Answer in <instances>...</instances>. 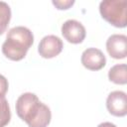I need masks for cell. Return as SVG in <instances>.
I'll return each instance as SVG.
<instances>
[{"label": "cell", "mask_w": 127, "mask_h": 127, "mask_svg": "<svg viewBox=\"0 0 127 127\" xmlns=\"http://www.w3.org/2000/svg\"><path fill=\"white\" fill-rule=\"evenodd\" d=\"M11 19V8L4 2L0 1V36L6 31Z\"/></svg>", "instance_id": "obj_10"}, {"label": "cell", "mask_w": 127, "mask_h": 127, "mask_svg": "<svg viewBox=\"0 0 127 127\" xmlns=\"http://www.w3.org/2000/svg\"><path fill=\"white\" fill-rule=\"evenodd\" d=\"M101 17L116 28L127 26V1L126 0H104L99 4Z\"/></svg>", "instance_id": "obj_3"}, {"label": "cell", "mask_w": 127, "mask_h": 127, "mask_svg": "<svg viewBox=\"0 0 127 127\" xmlns=\"http://www.w3.org/2000/svg\"><path fill=\"white\" fill-rule=\"evenodd\" d=\"M63 48V41L58 36L48 35L41 40L38 46V53L44 59H53L62 53Z\"/></svg>", "instance_id": "obj_5"}, {"label": "cell", "mask_w": 127, "mask_h": 127, "mask_svg": "<svg viewBox=\"0 0 127 127\" xmlns=\"http://www.w3.org/2000/svg\"><path fill=\"white\" fill-rule=\"evenodd\" d=\"M62 35L64 38L71 44H80L83 42L86 36V31L84 26L73 19L66 20L62 25Z\"/></svg>", "instance_id": "obj_4"}, {"label": "cell", "mask_w": 127, "mask_h": 127, "mask_svg": "<svg viewBox=\"0 0 127 127\" xmlns=\"http://www.w3.org/2000/svg\"><path fill=\"white\" fill-rule=\"evenodd\" d=\"M8 87H9V83L7 78L0 74V96H5L7 91H8Z\"/></svg>", "instance_id": "obj_13"}, {"label": "cell", "mask_w": 127, "mask_h": 127, "mask_svg": "<svg viewBox=\"0 0 127 127\" xmlns=\"http://www.w3.org/2000/svg\"><path fill=\"white\" fill-rule=\"evenodd\" d=\"M16 113L29 127H47L52 119L51 109L32 92H25L18 97Z\"/></svg>", "instance_id": "obj_1"}, {"label": "cell", "mask_w": 127, "mask_h": 127, "mask_svg": "<svg viewBox=\"0 0 127 127\" xmlns=\"http://www.w3.org/2000/svg\"><path fill=\"white\" fill-rule=\"evenodd\" d=\"M34 43V35L30 29L17 26L9 30L6 40L2 45L3 55L11 61L23 60Z\"/></svg>", "instance_id": "obj_2"}, {"label": "cell", "mask_w": 127, "mask_h": 127, "mask_svg": "<svg viewBox=\"0 0 127 127\" xmlns=\"http://www.w3.org/2000/svg\"><path fill=\"white\" fill-rule=\"evenodd\" d=\"M106 108L108 112L117 117H123L127 114V95L124 91L115 90L108 94L106 99Z\"/></svg>", "instance_id": "obj_6"}, {"label": "cell", "mask_w": 127, "mask_h": 127, "mask_svg": "<svg viewBox=\"0 0 127 127\" xmlns=\"http://www.w3.org/2000/svg\"><path fill=\"white\" fill-rule=\"evenodd\" d=\"M106 50L115 60L125 59L127 56V37L122 34L111 35L106 41Z\"/></svg>", "instance_id": "obj_8"}, {"label": "cell", "mask_w": 127, "mask_h": 127, "mask_svg": "<svg viewBox=\"0 0 127 127\" xmlns=\"http://www.w3.org/2000/svg\"><path fill=\"white\" fill-rule=\"evenodd\" d=\"M108 78L115 84L127 83V66L125 64H115L108 71Z\"/></svg>", "instance_id": "obj_9"}, {"label": "cell", "mask_w": 127, "mask_h": 127, "mask_svg": "<svg viewBox=\"0 0 127 127\" xmlns=\"http://www.w3.org/2000/svg\"><path fill=\"white\" fill-rule=\"evenodd\" d=\"M74 4L73 0H64V1H53V5L59 10H66Z\"/></svg>", "instance_id": "obj_12"}, {"label": "cell", "mask_w": 127, "mask_h": 127, "mask_svg": "<svg viewBox=\"0 0 127 127\" xmlns=\"http://www.w3.org/2000/svg\"><path fill=\"white\" fill-rule=\"evenodd\" d=\"M81 64L89 70H99L106 64V58L104 54L96 48H88L81 54Z\"/></svg>", "instance_id": "obj_7"}, {"label": "cell", "mask_w": 127, "mask_h": 127, "mask_svg": "<svg viewBox=\"0 0 127 127\" xmlns=\"http://www.w3.org/2000/svg\"><path fill=\"white\" fill-rule=\"evenodd\" d=\"M11 119V111L8 100L5 96H0V127H5Z\"/></svg>", "instance_id": "obj_11"}, {"label": "cell", "mask_w": 127, "mask_h": 127, "mask_svg": "<svg viewBox=\"0 0 127 127\" xmlns=\"http://www.w3.org/2000/svg\"><path fill=\"white\" fill-rule=\"evenodd\" d=\"M97 127H117V126L115 124L111 123V122H102Z\"/></svg>", "instance_id": "obj_14"}]
</instances>
